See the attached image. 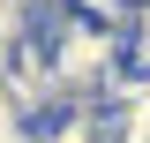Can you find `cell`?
<instances>
[{"instance_id":"obj_3","label":"cell","mask_w":150,"mask_h":143,"mask_svg":"<svg viewBox=\"0 0 150 143\" xmlns=\"http://www.w3.org/2000/svg\"><path fill=\"white\" fill-rule=\"evenodd\" d=\"M0 68H8V45H0Z\"/></svg>"},{"instance_id":"obj_1","label":"cell","mask_w":150,"mask_h":143,"mask_svg":"<svg viewBox=\"0 0 150 143\" xmlns=\"http://www.w3.org/2000/svg\"><path fill=\"white\" fill-rule=\"evenodd\" d=\"M38 38H45L53 75H60V90H68L75 106H98L105 83L135 60V30H112V23H98L90 8H60Z\"/></svg>"},{"instance_id":"obj_2","label":"cell","mask_w":150,"mask_h":143,"mask_svg":"<svg viewBox=\"0 0 150 143\" xmlns=\"http://www.w3.org/2000/svg\"><path fill=\"white\" fill-rule=\"evenodd\" d=\"M15 128H30V121H23V113H15V98H8V90H0V143L15 136Z\"/></svg>"}]
</instances>
